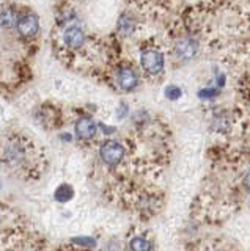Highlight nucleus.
Masks as SVG:
<instances>
[{"instance_id":"10","label":"nucleus","mask_w":250,"mask_h":251,"mask_svg":"<svg viewBox=\"0 0 250 251\" xmlns=\"http://www.w3.org/2000/svg\"><path fill=\"white\" fill-rule=\"evenodd\" d=\"M18 16L11 8H2L0 10V27L2 28H13L18 24Z\"/></svg>"},{"instance_id":"12","label":"nucleus","mask_w":250,"mask_h":251,"mask_svg":"<svg viewBox=\"0 0 250 251\" xmlns=\"http://www.w3.org/2000/svg\"><path fill=\"white\" fill-rule=\"evenodd\" d=\"M54 198L57 202H69L74 198V188L69 184H61L57 187L56 193H54Z\"/></svg>"},{"instance_id":"4","label":"nucleus","mask_w":250,"mask_h":251,"mask_svg":"<svg viewBox=\"0 0 250 251\" xmlns=\"http://www.w3.org/2000/svg\"><path fill=\"white\" fill-rule=\"evenodd\" d=\"M198 52H200L198 39L191 36V35H184L175 41L173 53H175V58L179 61H183V63L192 61V60L197 58Z\"/></svg>"},{"instance_id":"3","label":"nucleus","mask_w":250,"mask_h":251,"mask_svg":"<svg viewBox=\"0 0 250 251\" xmlns=\"http://www.w3.org/2000/svg\"><path fill=\"white\" fill-rule=\"evenodd\" d=\"M99 157L107 167H116L126 157V148L118 140H106L99 146Z\"/></svg>"},{"instance_id":"21","label":"nucleus","mask_w":250,"mask_h":251,"mask_svg":"<svg viewBox=\"0 0 250 251\" xmlns=\"http://www.w3.org/2000/svg\"><path fill=\"white\" fill-rule=\"evenodd\" d=\"M101 130H104L106 133H113L116 130V127H112V126H107V124H99Z\"/></svg>"},{"instance_id":"2","label":"nucleus","mask_w":250,"mask_h":251,"mask_svg":"<svg viewBox=\"0 0 250 251\" xmlns=\"http://www.w3.org/2000/svg\"><path fill=\"white\" fill-rule=\"evenodd\" d=\"M0 160L6 167H19L26 160V146L22 141L10 138L0 148Z\"/></svg>"},{"instance_id":"16","label":"nucleus","mask_w":250,"mask_h":251,"mask_svg":"<svg viewBox=\"0 0 250 251\" xmlns=\"http://www.w3.org/2000/svg\"><path fill=\"white\" fill-rule=\"evenodd\" d=\"M150 121H151V118H150V113H148L146 110H139V112L136 113L137 127H140V126H143V124H148Z\"/></svg>"},{"instance_id":"7","label":"nucleus","mask_w":250,"mask_h":251,"mask_svg":"<svg viewBox=\"0 0 250 251\" xmlns=\"http://www.w3.org/2000/svg\"><path fill=\"white\" fill-rule=\"evenodd\" d=\"M74 132H76V137L79 140L83 141H88L93 140L96 137L98 133V124L95 123V120L90 116H82L79 120L76 121L74 124Z\"/></svg>"},{"instance_id":"15","label":"nucleus","mask_w":250,"mask_h":251,"mask_svg":"<svg viewBox=\"0 0 250 251\" xmlns=\"http://www.w3.org/2000/svg\"><path fill=\"white\" fill-rule=\"evenodd\" d=\"M164 98L170 102H176L183 98V88L181 86H178L175 83H170L167 85L166 88H164Z\"/></svg>"},{"instance_id":"1","label":"nucleus","mask_w":250,"mask_h":251,"mask_svg":"<svg viewBox=\"0 0 250 251\" xmlns=\"http://www.w3.org/2000/svg\"><path fill=\"white\" fill-rule=\"evenodd\" d=\"M140 68L143 69V73L150 77H158L166 71V57L164 52H161L156 47H148L140 52L139 57Z\"/></svg>"},{"instance_id":"9","label":"nucleus","mask_w":250,"mask_h":251,"mask_svg":"<svg viewBox=\"0 0 250 251\" xmlns=\"http://www.w3.org/2000/svg\"><path fill=\"white\" fill-rule=\"evenodd\" d=\"M137 25L139 21L136 18V14L132 11H123L118 18V22H116V31L123 38H131L136 33Z\"/></svg>"},{"instance_id":"19","label":"nucleus","mask_w":250,"mask_h":251,"mask_svg":"<svg viewBox=\"0 0 250 251\" xmlns=\"http://www.w3.org/2000/svg\"><path fill=\"white\" fill-rule=\"evenodd\" d=\"M213 83L217 85L221 90H223V88H225V85H226V75H225L223 73H219V74L214 77V82H213Z\"/></svg>"},{"instance_id":"18","label":"nucleus","mask_w":250,"mask_h":251,"mask_svg":"<svg viewBox=\"0 0 250 251\" xmlns=\"http://www.w3.org/2000/svg\"><path fill=\"white\" fill-rule=\"evenodd\" d=\"M129 112H131V108H129V105L126 104V102H120L118 107H116V116H118V120H124V118H128Z\"/></svg>"},{"instance_id":"8","label":"nucleus","mask_w":250,"mask_h":251,"mask_svg":"<svg viewBox=\"0 0 250 251\" xmlns=\"http://www.w3.org/2000/svg\"><path fill=\"white\" fill-rule=\"evenodd\" d=\"M16 28L22 38H35L40 31V19L35 14H26L18 19Z\"/></svg>"},{"instance_id":"20","label":"nucleus","mask_w":250,"mask_h":251,"mask_svg":"<svg viewBox=\"0 0 250 251\" xmlns=\"http://www.w3.org/2000/svg\"><path fill=\"white\" fill-rule=\"evenodd\" d=\"M242 185H244V190L250 195V170L242 177Z\"/></svg>"},{"instance_id":"6","label":"nucleus","mask_w":250,"mask_h":251,"mask_svg":"<svg viewBox=\"0 0 250 251\" xmlns=\"http://www.w3.org/2000/svg\"><path fill=\"white\" fill-rule=\"evenodd\" d=\"M61 39H63V44L71 50H79L83 47L85 41H87V36H85V31L82 27L76 25V24H69V25L63 30L61 33Z\"/></svg>"},{"instance_id":"13","label":"nucleus","mask_w":250,"mask_h":251,"mask_svg":"<svg viewBox=\"0 0 250 251\" xmlns=\"http://www.w3.org/2000/svg\"><path fill=\"white\" fill-rule=\"evenodd\" d=\"M211 126H213L214 130H217V132H226L230 129V116H228V113H225V112L214 113Z\"/></svg>"},{"instance_id":"17","label":"nucleus","mask_w":250,"mask_h":251,"mask_svg":"<svg viewBox=\"0 0 250 251\" xmlns=\"http://www.w3.org/2000/svg\"><path fill=\"white\" fill-rule=\"evenodd\" d=\"M73 242L77 243V245L87 247V248H95L96 247V240L93 237H76V239H73Z\"/></svg>"},{"instance_id":"14","label":"nucleus","mask_w":250,"mask_h":251,"mask_svg":"<svg viewBox=\"0 0 250 251\" xmlns=\"http://www.w3.org/2000/svg\"><path fill=\"white\" fill-rule=\"evenodd\" d=\"M129 248L132 251H150L154 248V245L151 243V240H148L143 235H136L129 240Z\"/></svg>"},{"instance_id":"11","label":"nucleus","mask_w":250,"mask_h":251,"mask_svg":"<svg viewBox=\"0 0 250 251\" xmlns=\"http://www.w3.org/2000/svg\"><path fill=\"white\" fill-rule=\"evenodd\" d=\"M221 93H222V90L219 88L217 85L211 83L208 86H203V88H200L197 91V98L200 100H214L216 98L221 96Z\"/></svg>"},{"instance_id":"5","label":"nucleus","mask_w":250,"mask_h":251,"mask_svg":"<svg viewBox=\"0 0 250 251\" xmlns=\"http://www.w3.org/2000/svg\"><path fill=\"white\" fill-rule=\"evenodd\" d=\"M115 82L123 93H132L140 86V75L132 66L123 65L116 69Z\"/></svg>"}]
</instances>
